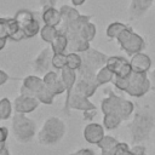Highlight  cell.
<instances>
[{
	"label": "cell",
	"mask_w": 155,
	"mask_h": 155,
	"mask_svg": "<svg viewBox=\"0 0 155 155\" xmlns=\"http://www.w3.org/2000/svg\"><path fill=\"white\" fill-rule=\"evenodd\" d=\"M8 137V130L4 126H0V144H5Z\"/></svg>",
	"instance_id": "obj_38"
},
{
	"label": "cell",
	"mask_w": 155,
	"mask_h": 155,
	"mask_svg": "<svg viewBox=\"0 0 155 155\" xmlns=\"http://www.w3.org/2000/svg\"><path fill=\"white\" fill-rule=\"evenodd\" d=\"M153 0H131L128 6V16L132 21L142 18L150 8Z\"/></svg>",
	"instance_id": "obj_16"
},
{
	"label": "cell",
	"mask_w": 155,
	"mask_h": 155,
	"mask_svg": "<svg viewBox=\"0 0 155 155\" xmlns=\"http://www.w3.org/2000/svg\"><path fill=\"white\" fill-rule=\"evenodd\" d=\"M69 155H78V154H76V151H75V153H71V154H69Z\"/></svg>",
	"instance_id": "obj_46"
},
{
	"label": "cell",
	"mask_w": 155,
	"mask_h": 155,
	"mask_svg": "<svg viewBox=\"0 0 155 155\" xmlns=\"http://www.w3.org/2000/svg\"><path fill=\"white\" fill-rule=\"evenodd\" d=\"M52 67L56 70H62L67 67V53H53L52 56Z\"/></svg>",
	"instance_id": "obj_33"
},
{
	"label": "cell",
	"mask_w": 155,
	"mask_h": 155,
	"mask_svg": "<svg viewBox=\"0 0 155 155\" xmlns=\"http://www.w3.org/2000/svg\"><path fill=\"white\" fill-rule=\"evenodd\" d=\"M96 34H97V28L91 21L85 23L82 25V28L80 29V31H79V35L82 39H85L86 41H88V42H91L96 38Z\"/></svg>",
	"instance_id": "obj_25"
},
{
	"label": "cell",
	"mask_w": 155,
	"mask_h": 155,
	"mask_svg": "<svg viewBox=\"0 0 155 155\" xmlns=\"http://www.w3.org/2000/svg\"><path fill=\"white\" fill-rule=\"evenodd\" d=\"M39 105H40V102L35 97L22 96V94L16 97L15 102L12 104L15 111L19 113V114H29V113L34 111Z\"/></svg>",
	"instance_id": "obj_13"
},
{
	"label": "cell",
	"mask_w": 155,
	"mask_h": 155,
	"mask_svg": "<svg viewBox=\"0 0 155 155\" xmlns=\"http://www.w3.org/2000/svg\"><path fill=\"white\" fill-rule=\"evenodd\" d=\"M11 128L13 137L19 143L30 142L36 132V124L34 120L25 116V114L16 113L11 120Z\"/></svg>",
	"instance_id": "obj_4"
},
{
	"label": "cell",
	"mask_w": 155,
	"mask_h": 155,
	"mask_svg": "<svg viewBox=\"0 0 155 155\" xmlns=\"http://www.w3.org/2000/svg\"><path fill=\"white\" fill-rule=\"evenodd\" d=\"M84 138L87 143L90 144H98L101 142V139L105 136L104 134V127L103 125L101 124H97V122H90L85 126L84 128Z\"/></svg>",
	"instance_id": "obj_15"
},
{
	"label": "cell",
	"mask_w": 155,
	"mask_h": 155,
	"mask_svg": "<svg viewBox=\"0 0 155 155\" xmlns=\"http://www.w3.org/2000/svg\"><path fill=\"white\" fill-rule=\"evenodd\" d=\"M44 87H45V84L42 78L38 75H28L22 80V84L19 87V94L36 98V96L44 90Z\"/></svg>",
	"instance_id": "obj_8"
},
{
	"label": "cell",
	"mask_w": 155,
	"mask_h": 155,
	"mask_svg": "<svg viewBox=\"0 0 155 155\" xmlns=\"http://www.w3.org/2000/svg\"><path fill=\"white\" fill-rule=\"evenodd\" d=\"M42 80H44V84L45 86L54 94V96H59V94H63L65 92V87L61 80V75L54 71V70H51L48 73H46L44 76H42Z\"/></svg>",
	"instance_id": "obj_14"
},
{
	"label": "cell",
	"mask_w": 155,
	"mask_h": 155,
	"mask_svg": "<svg viewBox=\"0 0 155 155\" xmlns=\"http://www.w3.org/2000/svg\"><path fill=\"white\" fill-rule=\"evenodd\" d=\"M0 155H10V151L5 147V144H0Z\"/></svg>",
	"instance_id": "obj_42"
},
{
	"label": "cell",
	"mask_w": 155,
	"mask_h": 155,
	"mask_svg": "<svg viewBox=\"0 0 155 155\" xmlns=\"http://www.w3.org/2000/svg\"><path fill=\"white\" fill-rule=\"evenodd\" d=\"M68 36L58 29V33L54 36L53 41L50 44V46L53 53H65V51L68 50Z\"/></svg>",
	"instance_id": "obj_21"
},
{
	"label": "cell",
	"mask_w": 155,
	"mask_h": 155,
	"mask_svg": "<svg viewBox=\"0 0 155 155\" xmlns=\"http://www.w3.org/2000/svg\"><path fill=\"white\" fill-rule=\"evenodd\" d=\"M125 155H132V154H131V150H130V153H127V154H125Z\"/></svg>",
	"instance_id": "obj_47"
},
{
	"label": "cell",
	"mask_w": 155,
	"mask_h": 155,
	"mask_svg": "<svg viewBox=\"0 0 155 155\" xmlns=\"http://www.w3.org/2000/svg\"><path fill=\"white\" fill-rule=\"evenodd\" d=\"M131 154L132 155H145V147L142 144H136L131 147Z\"/></svg>",
	"instance_id": "obj_36"
},
{
	"label": "cell",
	"mask_w": 155,
	"mask_h": 155,
	"mask_svg": "<svg viewBox=\"0 0 155 155\" xmlns=\"http://www.w3.org/2000/svg\"><path fill=\"white\" fill-rule=\"evenodd\" d=\"M149 80H150V90H154L155 91V69L151 70L150 76H149Z\"/></svg>",
	"instance_id": "obj_41"
},
{
	"label": "cell",
	"mask_w": 155,
	"mask_h": 155,
	"mask_svg": "<svg viewBox=\"0 0 155 155\" xmlns=\"http://www.w3.org/2000/svg\"><path fill=\"white\" fill-rule=\"evenodd\" d=\"M122 121H124V120H122L119 115L113 114V113H110V114H104V115H103V127H104L105 130H109V131L117 128V127L121 125Z\"/></svg>",
	"instance_id": "obj_23"
},
{
	"label": "cell",
	"mask_w": 155,
	"mask_h": 155,
	"mask_svg": "<svg viewBox=\"0 0 155 155\" xmlns=\"http://www.w3.org/2000/svg\"><path fill=\"white\" fill-rule=\"evenodd\" d=\"M82 58V65L81 68L76 71L78 76L81 78H90V79H96L97 71L103 68L107 64V61L109 56L97 48L90 47L86 52L80 53Z\"/></svg>",
	"instance_id": "obj_3"
},
{
	"label": "cell",
	"mask_w": 155,
	"mask_h": 155,
	"mask_svg": "<svg viewBox=\"0 0 155 155\" xmlns=\"http://www.w3.org/2000/svg\"><path fill=\"white\" fill-rule=\"evenodd\" d=\"M54 94L45 86L44 87V90L36 96V99L40 102V103H42V104H52L53 102H54Z\"/></svg>",
	"instance_id": "obj_34"
},
{
	"label": "cell",
	"mask_w": 155,
	"mask_h": 155,
	"mask_svg": "<svg viewBox=\"0 0 155 155\" xmlns=\"http://www.w3.org/2000/svg\"><path fill=\"white\" fill-rule=\"evenodd\" d=\"M113 150H114V149H113ZM113 150H111V151H108V153H102V155H115Z\"/></svg>",
	"instance_id": "obj_45"
},
{
	"label": "cell",
	"mask_w": 155,
	"mask_h": 155,
	"mask_svg": "<svg viewBox=\"0 0 155 155\" xmlns=\"http://www.w3.org/2000/svg\"><path fill=\"white\" fill-rule=\"evenodd\" d=\"M128 25L125 24V23H121V22H113L110 23L108 27H107V30H105V34L109 39H116L119 36V34L125 30Z\"/></svg>",
	"instance_id": "obj_27"
},
{
	"label": "cell",
	"mask_w": 155,
	"mask_h": 155,
	"mask_svg": "<svg viewBox=\"0 0 155 155\" xmlns=\"http://www.w3.org/2000/svg\"><path fill=\"white\" fill-rule=\"evenodd\" d=\"M115 78H128L132 73L130 61L122 56H109L105 64Z\"/></svg>",
	"instance_id": "obj_7"
},
{
	"label": "cell",
	"mask_w": 155,
	"mask_h": 155,
	"mask_svg": "<svg viewBox=\"0 0 155 155\" xmlns=\"http://www.w3.org/2000/svg\"><path fill=\"white\" fill-rule=\"evenodd\" d=\"M13 18L17 21V23L19 24V27H21V29H22V31H23V29L35 18V16H34V13H33L30 10L22 8V10H18V11L16 12V15H15Z\"/></svg>",
	"instance_id": "obj_22"
},
{
	"label": "cell",
	"mask_w": 155,
	"mask_h": 155,
	"mask_svg": "<svg viewBox=\"0 0 155 155\" xmlns=\"http://www.w3.org/2000/svg\"><path fill=\"white\" fill-rule=\"evenodd\" d=\"M64 110L68 113L69 110H78V111H90V110H97L96 105L86 97L78 94V93H71V96L65 99L64 102Z\"/></svg>",
	"instance_id": "obj_10"
},
{
	"label": "cell",
	"mask_w": 155,
	"mask_h": 155,
	"mask_svg": "<svg viewBox=\"0 0 155 155\" xmlns=\"http://www.w3.org/2000/svg\"><path fill=\"white\" fill-rule=\"evenodd\" d=\"M82 65V58L80 53H75V52H69L67 53V68L78 71Z\"/></svg>",
	"instance_id": "obj_28"
},
{
	"label": "cell",
	"mask_w": 155,
	"mask_h": 155,
	"mask_svg": "<svg viewBox=\"0 0 155 155\" xmlns=\"http://www.w3.org/2000/svg\"><path fill=\"white\" fill-rule=\"evenodd\" d=\"M59 75H61V80L65 87V93H67V97L65 99H68L71 93H73V88L75 86V82H76V79H78V74L76 71L69 69V68H63L61 71H59Z\"/></svg>",
	"instance_id": "obj_18"
},
{
	"label": "cell",
	"mask_w": 155,
	"mask_h": 155,
	"mask_svg": "<svg viewBox=\"0 0 155 155\" xmlns=\"http://www.w3.org/2000/svg\"><path fill=\"white\" fill-rule=\"evenodd\" d=\"M52 56H53V52H52L51 46L42 48L35 56V58L33 59V68H34V70L38 74H41L42 76L46 73L53 70V67H52Z\"/></svg>",
	"instance_id": "obj_9"
},
{
	"label": "cell",
	"mask_w": 155,
	"mask_h": 155,
	"mask_svg": "<svg viewBox=\"0 0 155 155\" xmlns=\"http://www.w3.org/2000/svg\"><path fill=\"white\" fill-rule=\"evenodd\" d=\"M70 1H71L73 6H74V7H76V6H81V5H84L86 0H70Z\"/></svg>",
	"instance_id": "obj_43"
},
{
	"label": "cell",
	"mask_w": 155,
	"mask_h": 155,
	"mask_svg": "<svg viewBox=\"0 0 155 155\" xmlns=\"http://www.w3.org/2000/svg\"><path fill=\"white\" fill-rule=\"evenodd\" d=\"M115 40H116L119 47L130 57L136 53L142 52L145 48L144 39L140 35H138L137 33H134L132 27H130V25L125 30H122Z\"/></svg>",
	"instance_id": "obj_5"
},
{
	"label": "cell",
	"mask_w": 155,
	"mask_h": 155,
	"mask_svg": "<svg viewBox=\"0 0 155 155\" xmlns=\"http://www.w3.org/2000/svg\"><path fill=\"white\" fill-rule=\"evenodd\" d=\"M113 79H114V74H113V71L107 65H104L103 68H101L97 71V74H96V81H97L98 86H102V85L113 82Z\"/></svg>",
	"instance_id": "obj_24"
},
{
	"label": "cell",
	"mask_w": 155,
	"mask_h": 155,
	"mask_svg": "<svg viewBox=\"0 0 155 155\" xmlns=\"http://www.w3.org/2000/svg\"><path fill=\"white\" fill-rule=\"evenodd\" d=\"M67 125L58 116L47 117L38 133V142L44 147L57 145L65 136Z\"/></svg>",
	"instance_id": "obj_1"
},
{
	"label": "cell",
	"mask_w": 155,
	"mask_h": 155,
	"mask_svg": "<svg viewBox=\"0 0 155 155\" xmlns=\"http://www.w3.org/2000/svg\"><path fill=\"white\" fill-rule=\"evenodd\" d=\"M7 81H8V74L0 69V86H2L4 84H6Z\"/></svg>",
	"instance_id": "obj_39"
},
{
	"label": "cell",
	"mask_w": 155,
	"mask_h": 155,
	"mask_svg": "<svg viewBox=\"0 0 155 155\" xmlns=\"http://www.w3.org/2000/svg\"><path fill=\"white\" fill-rule=\"evenodd\" d=\"M12 103L8 98L4 97L0 99V120H7L12 115Z\"/></svg>",
	"instance_id": "obj_32"
},
{
	"label": "cell",
	"mask_w": 155,
	"mask_h": 155,
	"mask_svg": "<svg viewBox=\"0 0 155 155\" xmlns=\"http://www.w3.org/2000/svg\"><path fill=\"white\" fill-rule=\"evenodd\" d=\"M127 79H128V84L125 92L128 96L138 98V97H143L150 91V80L148 74L132 71Z\"/></svg>",
	"instance_id": "obj_6"
},
{
	"label": "cell",
	"mask_w": 155,
	"mask_h": 155,
	"mask_svg": "<svg viewBox=\"0 0 155 155\" xmlns=\"http://www.w3.org/2000/svg\"><path fill=\"white\" fill-rule=\"evenodd\" d=\"M130 64H131L132 71L148 74V71L151 67V59L148 54H145L143 52H139V53H136V54L131 56Z\"/></svg>",
	"instance_id": "obj_17"
},
{
	"label": "cell",
	"mask_w": 155,
	"mask_h": 155,
	"mask_svg": "<svg viewBox=\"0 0 155 155\" xmlns=\"http://www.w3.org/2000/svg\"><path fill=\"white\" fill-rule=\"evenodd\" d=\"M58 33V29L56 27H51V25H42L41 29H40V38L42 41L47 42V44H51L54 39V36L57 35Z\"/></svg>",
	"instance_id": "obj_30"
},
{
	"label": "cell",
	"mask_w": 155,
	"mask_h": 155,
	"mask_svg": "<svg viewBox=\"0 0 155 155\" xmlns=\"http://www.w3.org/2000/svg\"><path fill=\"white\" fill-rule=\"evenodd\" d=\"M125 98H122L121 96H117L113 92L109 93V96L104 97L101 101V110L104 114H116L120 116V111H121V105L124 103ZM121 117V116H120Z\"/></svg>",
	"instance_id": "obj_12"
},
{
	"label": "cell",
	"mask_w": 155,
	"mask_h": 155,
	"mask_svg": "<svg viewBox=\"0 0 155 155\" xmlns=\"http://www.w3.org/2000/svg\"><path fill=\"white\" fill-rule=\"evenodd\" d=\"M41 19L45 25H51V27H56V28L58 25H61V23H62L59 10H57L56 7H48V8L42 10Z\"/></svg>",
	"instance_id": "obj_19"
},
{
	"label": "cell",
	"mask_w": 155,
	"mask_h": 155,
	"mask_svg": "<svg viewBox=\"0 0 155 155\" xmlns=\"http://www.w3.org/2000/svg\"><path fill=\"white\" fill-rule=\"evenodd\" d=\"M68 41H69L68 42V50H70V52L84 53L91 47V44L88 41H86L85 39H82L80 35L69 36Z\"/></svg>",
	"instance_id": "obj_20"
},
{
	"label": "cell",
	"mask_w": 155,
	"mask_h": 155,
	"mask_svg": "<svg viewBox=\"0 0 155 155\" xmlns=\"http://www.w3.org/2000/svg\"><path fill=\"white\" fill-rule=\"evenodd\" d=\"M76 154H78V155H96V154H94V151H93V150H91V149H88V148L80 149V150H78V151H76Z\"/></svg>",
	"instance_id": "obj_40"
},
{
	"label": "cell",
	"mask_w": 155,
	"mask_h": 155,
	"mask_svg": "<svg viewBox=\"0 0 155 155\" xmlns=\"http://www.w3.org/2000/svg\"><path fill=\"white\" fill-rule=\"evenodd\" d=\"M58 0H39V5L41 7V10L48 8V7H56Z\"/></svg>",
	"instance_id": "obj_37"
},
{
	"label": "cell",
	"mask_w": 155,
	"mask_h": 155,
	"mask_svg": "<svg viewBox=\"0 0 155 155\" xmlns=\"http://www.w3.org/2000/svg\"><path fill=\"white\" fill-rule=\"evenodd\" d=\"M10 18H2L0 17V39L7 40L10 38V25H8Z\"/></svg>",
	"instance_id": "obj_35"
},
{
	"label": "cell",
	"mask_w": 155,
	"mask_h": 155,
	"mask_svg": "<svg viewBox=\"0 0 155 155\" xmlns=\"http://www.w3.org/2000/svg\"><path fill=\"white\" fill-rule=\"evenodd\" d=\"M98 84L96 81V79H90V78H81V76H78L76 79V82H75V86L73 88V92L74 93H78V94H81L86 98H90L92 97L97 88H98Z\"/></svg>",
	"instance_id": "obj_11"
},
{
	"label": "cell",
	"mask_w": 155,
	"mask_h": 155,
	"mask_svg": "<svg viewBox=\"0 0 155 155\" xmlns=\"http://www.w3.org/2000/svg\"><path fill=\"white\" fill-rule=\"evenodd\" d=\"M6 42H7V40H1L0 39V51L6 46Z\"/></svg>",
	"instance_id": "obj_44"
},
{
	"label": "cell",
	"mask_w": 155,
	"mask_h": 155,
	"mask_svg": "<svg viewBox=\"0 0 155 155\" xmlns=\"http://www.w3.org/2000/svg\"><path fill=\"white\" fill-rule=\"evenodd\" d=\"M8 25H10V38L8 39H11L13 41H21L24 39V34L15 18H10Z\"/></svg>",
	"instance_id": "obj_26"
},
{
	"label": "cell",
	"mask_w": 155,
	"mask_h": 155,
	"mask_svg": "<svg viewBox=\"0 0 155 155\" xmlns=\"http://www.w3.org/2000/svg\"><path fill=\"white\" fill-rule=\"evenodd\" d=\"M40 23L36 18H34L24 29H23V34H24V39H30V38H34L35 35H38L40 33Z\"/></svg>",
	"instance_id": "obj_31"
},
{
	"label": "cell",
	"mask_w": 155,
	"mask_h": 155,
	"mask_svg": "<svg viewBox=\"0 0 155 155\" xmlns=\"http://www.w3.org/2000/svg\"><path fill=\"white\" fill-rule=\"evenodd\" d=\"M119 144V140L111 136H104L101 142L97 144V147L101 149L102 153H108V151H111L116 145Z\"/></svg>",
	"instance_id": "obj_29"
},
{
	"label": "cell",
	"mask_w": 155,
	"mask_h": 155,
	"mask_svg": "<svg viewBox=\"0 0 155 155\" xmlns=\"http://www.w3.org/2000/svg\"><path fill=\"white\" fill-rule=\"evenodd\" d=\"M154 116L150 113L145 110L136 113L132 121L127 126L132 139V144L136 145L145 142L154 128Z\"/></svg>",
	"instance_id": "obj_2"
}]
</instances>
